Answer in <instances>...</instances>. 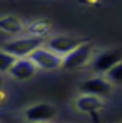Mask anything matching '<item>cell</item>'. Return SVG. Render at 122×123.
Wrapping results in <instances>:
<instances>
[{
	"instance_id": "277c9868",
	"label": "cell",
	"mask_w": 122,
	"mask_h": 123,
	"mask_svg": "<svg viewBox=\"0 0 122 123\" xmlns=\"http://www.w3.org/2000/svg\"><path fill=\"white\" fill-rule=\"evenodd\" d=\"M28 59L36 65L37 69H43V71H54V69L62 68V57L48 49L45 45L39 46L37 49L28 55Z\"/></svg>"
},
{
	"instance_id": "7a4b0ae2",
	"label": "cell",
	"mask_w": 122,
	"mask_h": 123,
	"mask_svg": "<svg viewBox=\"0 0 122 123\" xmlns=\"http://www.w3.org/2000/svg\"><path fill=\"white\" fill-rule=\"evenodd\" d=\"M93 55H94L93 45L90 43V40H87L85 43L79 45L77 48H74L73 51H70L67 55L62 57V68L65 69L82 68L93 59Z\"/></svg>"
},
{
	"instance_id": "7c38bea8",
	"label": "cell",
	"mask_w": 122,
	"mask_h": 123,
	"mask_svg": "<svg viewBox=\"0 0 122 123\" xmlns=\"http://www.w3.org/2000/svg\"><path fill=\"white\" fill-rule=\"evenodd\" d=\"M107 79L113 85H122V60L107 71Z\"/></svg>"
},
{
	"instance_id": "8fae6325",
	"label": "cell",
	"mask_w": 122,
	"mask_h": 123,
	"mask_svg": "<svg viewBox=\"0 0 122 123\" xmlns=\"http://www.w3.org/2000/svg\"><path fill=\"white\" fill-rule=\"evenodd\" d=\"M26 32H28V36L45 38L47 36H49V32H51V23H49L48 20H34V22H29L28 26H26Z\"/></svg>"
},
{
	"instance_id": "5bb4252c",
	"label": "cell",
	"mask_w": 122,
	"mask_h": 123,
	"mask_svg": "<svg viewBox=\"0 0 122 123\" xmlns=\"http://www.w3.org/2000/svg\"><path fill=\"white\" fill-rule=\"evenodd\" d=\"M0 88H2V77H0Z\"/></svg>"
},
{
	"instance_id": "30bf717a",
	"label": "cell",
	"mask_w": 122,
	"mask_h": 123,
	"mask_svg": "<svg viewBox=\"0 0 122 123\" xmlns=\"http://www.w3.org/2000/svg\"><path fill=\"white\" fill-rule=\"evenodd\" d=\"M23 29H25V25L17 17L6 15V17L0 18V31L2 32H6L9 36H19V34L23 32Z\"/></svg>"
},
{
	"instance_id": "52a82bcc",
	"label": "cell",
	"mask_w": 122,
	"mask_h": 123,
	"mask_svg": "<svg viewBox=\"0 0 122 123\" xmlns=\"http://www.w3.org/2000/svg\"><path fill=\"white\" fill-rule=\"evenodd\" d=\"M74 106L79 112H83V114H94V112H99L105 108V102H104V97H99V95H94V94H83L81 92L77 98L74 102Z\"/></svg>"
},
{
	"instance_id": "6da1fadb",
	"label": "cell",
	"mask_w": 122,
	"mask_h": 123,
	"mask_svg": "<svg viewBox=\"0 0 122 123\" xmlns=\"http://www.w3.org/2000/svg\"><path fill=\"white\" fill-rule=\"evenodd\" d=\"M43 43H45V38L42 37L23 36V37H16V38H11V40L5 42L2 45V49L13 54L17 59H20V57H28L34 49H37Z\"/></svg>"
},
{
	"instance_id": "3957f363",
	"label": "cell",
	"mask_w": 122,
	"mask_h": 123,
	"mask_svg": "<svg viewBox=\"0 0 122 123\" xmlns=\"http://www.w3.org/2000/svg\"><path fill=\"white\" fill-rule=\"evenodd\" d=\"M88 38L85 37H77V36H68V34H59V36L49 37L48 40L45 38V46L48 49H51L53 52H56L57 55L63 57L67 55L70 51H73L74 48H77L79 45L85 43Z\"/></svg>"
},
{
	"instance_id": "4fadbf2b",
	"label": "cell",
	"mask_w": 122,
	"mask_h": 123,
	"mask_svg": "<svg viewBox=\"0 0 122 123\" xmlns=\"http://www.w3.org/2000/svg\"><path fill=\"white\" fill-rule=\"evenodd\" d=\"M17 57H14L13 54L0 49V72H8L9 68L13 66V63L16 62Z\"/></svg>"
},
{
	"instance_id": "5b68a950",
	"label": "cell",
	"mask_w": 122,
	"mask_h": 123,
	"mask_svg": "<svg viewBox=\"0 0 122 123\" xmlns=\"http://www.w3.org/2000/svg\"><path fill=\"white\" fill-rule=\"evenodd\" d=\"M79 91L83 94H94L99 97H108L113 91V83L104 77H91L79 83Z\"/></svg>"
},
{
	"instance_id": "8992f818",
	"label": "cell",
	"mask_w": 122,
	"mask_h": 123,
	"mask_svg": "<svg viewBox=\"0 0 122 123\" xmlns=\"http://www.w3.org/2000/svg\"><path fill=\"white\" fill-rule=\"evenodd\" d=\"M121 60H122V48L107 49V51H102L93 55V69L96 72L105 74L110 68H113Z\"/></svg>"
},
{
	"instance_id": "9c48e42d",
	"label": "cell",
	"mask_w": 122,
	"mask_h": 123,
	"mask_svg": "<svg viewBox=\"0 0 122 123\" xmlns=\"http://www.w3.org/2000/svg\"><path fill=\"white\" fill-rule=\"evenodd\" d=\"M8 72L16 80H29L37 74V68L28 57H20V59H16Z\"/></svg>"
},
{
	"instance_id": "ba28073f",
	"label": "cell",
	"mask_w": 122,
	"mask_h": 123,
	"mask_svg": "<svg viewBox=\"0 0 122 123\" xmlns=\"http://www.w3.org/2000/svg\"><path fill=\"white\" fill-rule=\"evenodd\" d=\"M57 111L56 108L49 103H37L25 109V118L29 122H45V120H53L56 117Z\"/></svg>"
}]
</instances>
